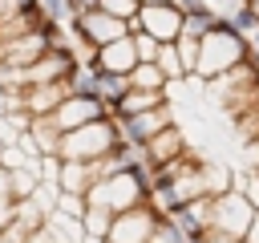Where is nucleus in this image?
I'll return each mask as SVG.
<instances>
[{"mask_svg":"<svg viewBox=\"0 0 259 243\" xmlns=\"http://www.w3.org/2000/svg\"><path fill=\"white\" fill-rule=\"evenodd\" d=\"M247 57H251V40L239 36V32L227 24V16H223L219 28H214L206 40H198V69H194V77L210 85V81L227 77L231 69L247 65Z\"/></svg>","mask_w":259,"mask_h":243,"instance_id":"f257e3e1","label":"nucleus"},{"mask_svg":"<svg viewBox=\"0 0 259 243\" xmlns=\"http://www.w3.org/2000/svg\"><path fill=\"white\" fill-rule=\"evenodd\" d=\"M12 219H16V202H12V198H0V231H4Z\"/></svg>","mask_w":259,"mask_h":243,"instance_id":"c85d7f7f","label":"nucleus"},{"mask_svg":"<svg viewBox=\"0 0 259 243\" xmlns=\"http://www.w3.org/2000/svg\"><path fill=\"white\" fill-rule=\"evenodd\" d=\"M219 12L214 8H202V12H194V16H182V36L178 40H206L214 28H219Z\"/></svg>","mask_w":259,"mask_h":243,"instance_id":"2eb2a0df","label":"nucleus"},{"mask_svg":"<svg viewBox=\"0 0 259 243\" xmlns=\"http://www.w3.org/2000/svg\"><path fill=\"white\" fill-rule=\"evenodd\" d=\"M174 45H178V57H182L186 77H194V69H198V40H174Z\"/></svg>","mask_w":259,"mask_h":243,"instance_id":"393cba45","label":"nucleus"},{"mask_svg":"<svg viewBox=\"0 0 259 243\" xmlns=\"http://www.w3.org/2000/svg\"><path fill=\"white\" fill-rule=\"evenodd\" d=\"M158 69H162V77L174 85V81H186V69H182V57H178V45H162L158 49V61H154Z\"/></svg>","mask_w":259,"mask_h":243,"instance_id":"6ab92c4d","label":"nucleus"},{"mask_svg":"<svg viewBox=\"0 0 259 243\" xmlns=\"http://www.w3.org/2000/svg\"><path fill=\"white\" fill-rule=\"evenodd\" d=\"M243 243H259V211H255V223H251V231H247Z\"/></svg>","mask_w":259,"mask_h":243,"instance_id":"7c9ffc66","label":"nucleus"},{"mask_svg":"<svg viewBox=\"0 0 259 243\" xmlns=\"http://www.w3.org/2000/svg\"><path fill=\"white\" fill-rule=\"evenodd\" d=\"M65 162V158H61ZM57 186L65 190V194H89L93 186H97V174H93V162H65L61 166V178H57Z\"/></svg>","mask_w":259,"mask_h":243,"instance_id":"ddd939ff","label":"nucleus"},{"mask_svg":"<svg viewBox=\"0 0 259 243\" xmlns=\"http://www.w3.org/2000/svg\"><path fill=\"white\" fill-rule=\"evenodd\" d=\"M0 198H12V170L0 166Z\"/></svg>","mask_w":259,"mask_h":243,"instance_id":"c756f323","label":"nucleus"},{"mask_svg":"<svg viewBox=\"0 0 259 243\" xmlns=\"http://www.w3.org/2000/svg\"><path fill=\"white\" fill-rule=\"evenodd\" d=\"M130 40H134L138 65H142V61H146V65H150V61H158V49H162V45H158L154 36H146V32H130Z\"/></svg>","mask_w":259,"mask_h":243,"instance_id":"5701e85b","label":"nucleus"},{"mask_svg":"<svg viewBox=\"0 0 259 243\" xmlns=\"http://www.w3.org/2000/svg\"><path fill=\"white\" fill-rule=\"evenodd\" d=\"M40 8H45V20H53V24H65V28H69V20H73L69 0H40Z\"/></svg>","mask_w":259,"mask_h":243,"instance_id":"b1692460","label":"nucleus"},{"mask_svg":"<svg viewBox=\"0 0 259 243\" xmlns=\"http://www.w3.org/2000/svg\"><path fill=\"white\" fill-rule=\"evenodd\" d=\"M61 126L53 122V117H32V126H28V142H32V150H36V158H49V154H57L61 158Z\"/></svg>","mask_w":259,"mask_h":243,"instance_id":"f8f14e48","label":"nucleus"},{"mask_svg":"<svg viewBox=\"0 0 259 243\" xmlns=\"http://www.w3.org/2000/svg\"><path fill=\"white\" fill-rule=\"evenodd\" d=\"M162 105H170L166 101V93H146V89H130L117 105H113V113L109 117H138V113H150V109H162Z\"/></svg>","mask_w":259,"mask_h":243,"instance_id":"4468645a","label":"nucleus"},{"mask_svg":"<svg viewBox=\"0 0 259 243\" xmlns=\"http://www.w3.org/2000/svg\"><path fill=\"white\" fill-rule=\"evenodd\" d=\"M61 166H65V162H61L57 154L40 158V162H36V174H40V182H53V186H57V178H61Z\"/></svg>","mask_w":259,"mask_h":243,"instance_id":"a878e982","label":"nucleus"},{"mask_svg":"<svg viewBox=\"0 0 259 243\" xmlns=\"http://www.w3.org/2000/svg\"><path fill=\"white\" fill-rule=\"evenodd\" d=\"M251 49H259V28H255V32H251Z\"/></svg>","mask_w":259,"mask_h":243,"instance_id":"72a5a7b5","label":"nucleus"},{"mask_svg":"<svg viewBox=\"0 0 259 243\" xmlns=\"http://www.w3.org/2000/svg\"><path fill=\"white\" fill-rule=\"evenodd\" d=\"M130 32H146L158 45H174L182 36V12L174 4H142V12L130 24Z\"/></svg>","mask_w":259,"mask_h":243,"instance_id":"39448f33","label":"nucleus"},{"mask_svg":"<svg viewBox=\"0 0 259 243\" xmlns=\"http://www.w3.org/2000/svg\"><path fill=\"white\" fill-rule=\"evenodd\" d=\"M150 243H186V235H182V227H178L174 219L158 215V227H154V239H150Z\"/></svg>","mask_w":259,"mask_h":243,"instance_id":"4be33fe9","label":"nucleus"},{"mask_svg":"<svg viewBox=\"0 0 259 243\" xmlns=\"http://www.w3.org/2000/svg\"><path fill=\"white\" fill-rule=\"evenodd\" d=\"M186 150H190V146H186L182 130H178V126H170V130H162V134H158V138H154V142H150L142 154H146V162L158 170V166H170L174 158H182Z\"/></svg>","mask_w":259,"mask_h":243,"instance_id":"9b49d317","label":"nucleus"},{"mask_svg":"<svg viewBox=\"0 0 259 243\" xmlns=\"http://www.w3.org/2000/svg\"><path fill=\"white\" fill-rule=\"evenodd\" d=\"M101 117H109V109H105L97 97H65V101H61V109L53 113V122L61 126V134H69V130H81V126H89V122H101Z\"/></svg>","mask_w":259,"mask_h":243,"instance_id":"6e6552de","label":"nucleus"},{"mask_svg":"<svg viewBox=\"0 0 259 243\" xmlns=\"http://www.w3.org/2000/svg\"><path fill=\"white\" fill-rule=\"evenodd\" d=\"M130 89H146V93H170V81L162 77V69L150 61H142V65H134V73H130Z\"/></svg>","mask_w":259,"mask_h":243,"instance_id":"dca6fc26","label":"nucleus"},{"mask_svg":"<svg viewBox=\"0 0 259 243\" xmlns=\"http://www.w3.org/2000/svg\"><path fill=\"white\" fill-rule=\"evenodd\" d=\"M69 8H73V16H85V12H97L101 0H69Z\"/></svg>","mask_w":259,"mask_h":243,"instance_id":"cd10ccee","label":"nucleus"},{"mask_svg":"<svg viewBox=\"0 0 259 243\" xmlns=\"http://www.w3.org/2000/svg\"><path fill=\"white\" fill-rule=\"evenodd\" d=\"M65 97H69L65 85H24V113L28 117H53Z\"/></svg>","mask_w":259,"mask_h":243,"instance_id":"9d476101","label":"nucleus"},{"mask_svg":"<svg viewBox=\"0 0 259 243\" xmlns=\"http://www.w3.org/2000/svg\"><path fill=\"white\" fill-rule=\"evenodd\" d=\"M117 122V134H121V142L125 146H134V150H146L162 130H170L174 126V117H170V105H162V109H150V113H138V117H113Z\"/></svg>","mask_w":259,"mask_h":243,"instance_id":"423d86ee","label":"nucleus"},{"mask_svg":"<svg viewBox=\"0 0 259 243\" xmlns=\"http://www.w3.org/2000/svg\"><path fill=\"white\" fill-rule=\"evenodd\" d=\"M247 65H251V73L259 77V49H251V57H247Z\"/></svg>","mask_w":259,"mask_h":243,"instance_id":"2f4dec72","label":"nucleus"},{"mask_svg":"<svg viewBox=\"0 0 259 243\" xmlns=\"http://www.w3.org/2000/svg\"><path fill=\"white\" fill-rule=\"evenodd\" d=\"M65 89H69V97H97V69L93 65H77L65 77Z\"/></svg>","mask_w":259,"mask_h":243,"instance_id":"a211bd4d","label":"nucleus"},{"mask_svg":"<svg viewBox=\"0 0 259 243\" xmlns=\"http://www.w3.org/2000/svg\"><path fill=\"white\" fill-rule=\"evenodd\" d=\"M227 24H231V28L239 32V36H247V40H251V32L259 28V16H255V12H251V8H247V4L239 0V4H235V8L227 12Z\"/></svg>","mask_w":259,"mask_h":243,"instance_id":"aec40b11","label":"nucleus"},{"mask_svg":"<svg viewBox=\"0 0 259 243\" xmlns=\"http://www.w3.org/2000/svg\"><path fill=\"white\" fill-rule=\"evenodd\" d=\"M69 36H73L77 45H85V49H105V45L130 36V24H121V20H113L109 12L97 8V12L73 16V20H69Z\"/></svg>","mask_w":259,"mask_h":243,"instance_id":"20e7f679","label":"nucleus"},{"mask_svg":"<svg viewBox=\"0 0 259 243\" xmlns=\"http://www.w3.org/2000/svg\"><path fill=\"white\" fill-rule=\"evenodd\" d=\"M243 4H247V8H251V12L259 16V0H243Z\"/></svg>","mask_w":259,"mask_h":243,"instance_id":"473e14b6","label":"nucleus"},{"mask_svg":"<svg viewBox=\"0 0 259 243\" xmlns=\"http://www.w3.org/2000/svg\"><path fill=\"white\" fill-rule=\"evenodd\" d=\"M101 12H109L121 24H134L138 12H142V0H101Z\"/></svg>","mask_w":259,"mask_h":243,"instance_id":"412c9836","label":"nucleus"},{"mask_svg":"<svg viewBox=\"0 0 259 243\" xmlns=\"http://www.w3.org/2000/svg\"><path fill=\"white\" fill-rule=\"evenodd\" d=\"M251 223H255V207L239 190H227V194H219L210 202V231L214 235H223L231 243H243L247 231H251Z\"/></svg>","mask_w":259,"mask_h":243,"instance_id":"7ed1b4c3","label":"nucleus"},{"mask_svg":"<svg viewBox=\"0 0 259 243\" xmlns=\"http://www.w3.org/2000/svg\"><path fill=\"white\" fill-rule=\"evenodd\" d=\"M121 134H117V122L113 117H101V122H89L81 130H69L61 138V158L65 162H101L117 150Z\"/></svg>","mask_w":259,"mask_h":243,"instance_id":"f03ea898","label":"nucleus"},{"mask_svg":"<svg viewBox=\"0 0 259 243\" xmlns=\"http://www.w3.org/2000/svg\"><path fill=\"white\" fill-rule=\"evenodd\" d=\"M130 93V77H117V73H97V101L113 113V105Z\"/></svg>","mask_w":259,"mask_h":243,"instance_id":"f3484780","label":"nucleus"},{"mask_svg":"<svg viewBox=\"0 0 259 243\" xmlns=\"http://www.w3.org/2000/svg\"><path fill=\"white\" fill-rule=\"evenodd\" d=\"M154 227H158V211L146 202V207H134V211L117 215L109 235H105V243H150Z\"/></svg>","mask_w":259,"mask_h":243,"instance_id":"0eeeda50","label":"nucleus"},{"mask_svg":"<svg viewBox=\"0 0 259 243\" xmlns=\"http://www.w3.org/2000/svg\"><path fill=\"white\" fill-rule=\"evenodd\" d=\"M134 65H138V53H134V40H130V36L97 49V57H93V69H97V73H117V77H130Z\"/></svg>","mask_w":259,"mask_h":243,"instance_id":"1a4fd4ad","label":"nucleus"},{"mask_svg":"<svg viewBox=\"0 0 259 243\" xmlns=\"http://www.w3.org/2000/svg\"><path fill=\"white\" fill-rule=\"evenodd\" d=\"M28 239H32V231H28L24 223H16V219L0 231V243H28Z\"/></svg>","mask_w":259,"mask_h":243,"instance_id":"bb28decb","label":"nucleus"}]
</instances>
